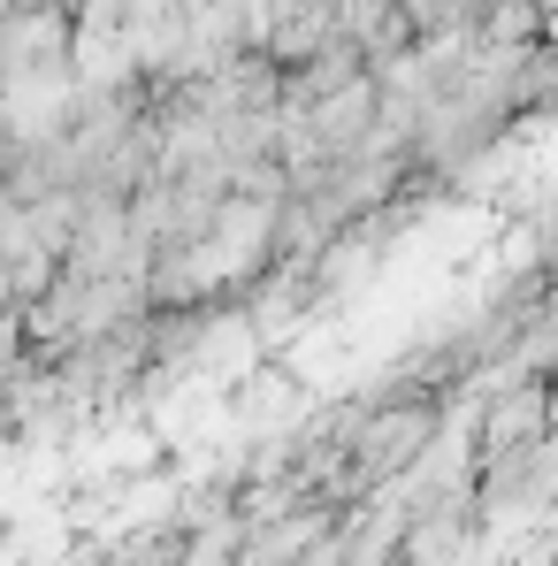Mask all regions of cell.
I'll use <instances>...</instances> for the list:
<instances>
[{
	"instance_id": "cell-2",
	"label": "cell",
	"mask_w": 558,
	"mask_h": 566,
	"mask_svg": "<svg viewBox=\"0 0 558 566\" xmlns=\"http://www.w3.org/2000/svg\"><path fill=\"white\" fill-rule=\"evenodd\" d=\"M298 406H306V376H298L283 353H253V360L230 376V413H238V429H283Z\"/></svg>"
},
{
	"instance_id": "cell-1",
	"label": "cell",
	"mask_w": 558,
	"mask_h": 566,
	"mask_svg": "<svg viewBox=\"0 0 558 566\" xmlns=\"http://www.w3.org/2000/svg\"><path fill=\"white\" fill-rule=\"evenodd\" d=\"M70 85V0H0V93Z\"/></svg>"
},
{
	"instance_id": "cell-3",
	"label": "cell",
	"mask_w": 558,
	"mask_h": 566,
	"mask_svg": "<svg viewBox=\"0 0 558 566\" xmlns=\"http://www.w3.org/2000/svg\"><path fill=\"white\" fill-rule=\"evenodd\" d=\"M337 39H352V54L375 70H390L413 46V23L398 15V0H337Z\"/></svg>"
},
{
	"instance_id": "cell-4",
	"label": "cell",
	"mask_w": 558,
	"mask_h": 566,
	"mask_svg": "<svg viewBox=\"0 0 558 566\" xmlns=\"http://www.w3.org/2000/svg\"><path fill=\"white\" fill-rule=\"evenodd\" d=\"M23 360V337H15V306H0V376Z\"/></svg>"
}]
</instances>
